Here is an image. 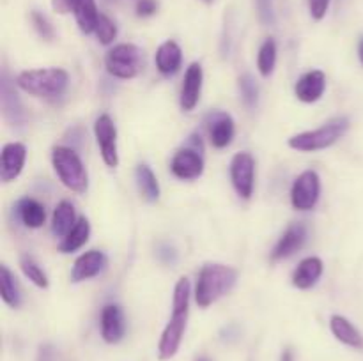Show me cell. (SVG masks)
<instances>
[{
	"mask_svg": "<svg viewBox=\"0 0 363 361\" xmlns=\"http://www.w3.org/2000/svg\"><path fill=\"white\" fill-rule=\"evenodd\" d=\"M188 306H190V280L183 276L174 287L172 317H170L169 324L163 329L162 338H160L158 343V356L162 361L170 360L179 350L184 329H186Z\"/></svg>",
	"mask_w": 363,
	"mask_h": 361,
	"instance_id": "cell-1",
	"label": "cell"
},
{
	"mask_svg": "<svg viewBox=\"0 0 363 361\" xmlns=\"http://www.w3.org/2000/svg\"><path fill=\"white\" fill-rule=\"evenodd\" d=\"M238 280V271L225 264H206L199 273L195 285V301L201 308L211 306L215 301L225 296Z\"/></svg>",
	"mask_w": 363,
	"mask_h": 361,
	"instance_id": "cell-2",
	"label": "cell"
},
{
	"mask_svg": "<svg viewBox=\"0 0 363 361\" xmlns=\"http://www.w3.org/2000/svg\"><path fill=\"white\" fill-rule=\"evenodd\" d=\"M16 85L21 91L35 98L57 99L66 92L69 85V74L62 67H45V69L23 71L16 76Z\"/></svg>",
	"mask_w": 363,
	"mask_h": 361,
	"instance_id": "cell-3",
	"label": "cell"
},
{
	"mask_svg": "<svg viewBox=\"0 0 363 361\" xmlns=\"http://www.w3.org/2000/svg\"><path fill=\"white\" fill-rule=\"evenodd\" d=\"M52 165L57 177L67 190L74 193H85L89 186L87 168L82 163L77 151L64 145H57L52 151Z\"/></svg>",
	"mask_w": 363,
	"mask_h": 361,
	"instance_id": "cell-4",
	"label": "cell"
},
{
	"mask_svg": "<svg viewBox=\"0 0 363 361\" xmlns=\"http://www.w3.org/2000/svg\"><path fill=\"white\" fill-rule=\"evenodd\" d=\"M347 130H350V120L346 117H337V119L323 124L318 130L294 134L293 138H289V147L300 152L323 151V149L332 147L335 142H339Z\"/></svg>",
	"mask_w": 363,
	"mask_h": 361,
	"instance_id": "cell-5",
	"label": "cell"
},
{
	"mask_svg": "<svg viewBox=\"0 0 363 361\" xmlns=\"http://www.w3.org/2000/svg\"><path fill=\"white\" fill-rule=\"evenodd\" d=\"M105 66L112 76L121 78V80H131L140 73L144 66V57L142 50L131 42H123L117 45L106 53Z\"/></svg>",
	"mask_w": 363,
	"mask_h": 361,
	"instance_id": "cell-6",
	"label": "cell"
},
{
	"mask_svg": "<svg viewBox=\"0 0 363 361\" xmlns=\"http://www.w3.org/2000/svg\"><path fill=\"white\" fill-rule=\"evenodd\" d=\"M321 195V179L314 170H305L296 177L291 188V204L298 211H311Z\"/></svg>",
	"mask_w": 363,
	"mask_h": 361,
	"instance_id": "cell-7",
	"label": "cell"
},
{
	"mask_svg": "<svg viewBox=\"0 0 363 361\" xmlns=\"http://www.w3.org/2000/svg\"><path fill=\"white\" fill-rule=\"evenodd\" d=\"M230 180L241 198L248 200L254 195L255 159L250 152H238L230 161Z\"/></svg>",
	"mask_w": 363,
	"mask_h": 361,
	"instance_id": "cell-8",
	"label": "cell"
},
{
	"mask_svg": "<svg viewBox=\"0 0 363 361\" xmlns=\"http://www.w3.org/2000/svg\"><path fill=\"white\" fill-rule=\"evenodd\" d=\"M94 134L99 151H101L103 161L110 168H116L119 165V152H117V130L112 117L106 115V113L99 115L94 122Z\"/></svg>",
	"mask_w": 363,
	"mask_h": 361,
	"instance_id": "cell-9",
	"label": "cell"
},
{
	"mask_svg": "<svg viewBox=\"0 0 363 361\" xmlns=\"http://www.w3.org/2000/svg\"><path fill=\"white\" fill-rule=\"evenodd\" d=\"M170 170L177 179L183 180H194L199 179L204 172V159H202L201 152L197 149L184 147L174 154L172 163H170Z\"/></svg>",
	"mask_w": 363,
	"mask_h": 361,
	"instance_id": "cell-10",
	"label": "cell"
},
{
	"mask_svg": "<svg viewBox=\"0 0 363 361\" xmlns=\"http://www.w3.org/2000/svg\"><path fill=\"white\" fill-rule=\"evenodd\" d=\"M27 159V147L20 142H11L2 147L0 152V179L11 183L21 173Z\"/></svg>",
	"mask_w": 363,
	"mask_h": 361,
	"instance_id": "cell-11",
	"label": "cell"
},
{
	"mask_svg": "<svg viewBox=\"0 0 363 361\" xmlns=\"http://www.w3.org/2000/svg\"><path fill=\"white\" fill-rule=\"evenodd\" d=\"M106 264H108V258H106V255L103 251H85L84 255H80L74 260L73 269H71V282L80 283L85 282V280L94 278V276H98L106 268Z\"/></svg>",
	"mask_w": 363,
	"mask_h": 361,
	"instance_id": "cell-12",
	"label": "cell"
},
{
	"mask_svg": "<svg viewBox=\"0 0 363 361\" xmlns=\"http://www.w3.org/2000/svg\"><path fill=\"white\" fill-rule=\"evenodd\" d=\"M202 80H204V73H202L201 64H190V67L184 73L183 87H181V108L184 112H191L199 105L202 92Z\"/></svg>",
	"mask_w": 363,
	"mask_h": 361,
	"instance_id": "cell-13",
	"label": "cell"
},
{
	"mask_svg": "<svg viewBox=\"0 0 363 361\" xmlns=\"http://www.w3.org/2000/svg\"><path fill=\"white\" fill-rule=\"evenodd\" d=\"M126 335V319L123 308L106 304L101 311V336L106 343H117Z\"/></svg>",
	"mask_w": 363,
	"mask_h": 361,
	"instance_id": "cell-14",
	"label": "cell"
},
{
	"mask_svg": "<svg viewBox=\"0 0 363 361\" xmlns=\"http://www.w3.org/2000/svg\"><path fill=\"white\" fill-rule=\"evenodd\" d=\"M307 241V229L303 223H293L286 229V232L280 236L279 243L275 244L272 251V260H282L296 253Z\"/></svg>",
	"mask_w": 363,
	"mask_h": 361,
	"instance_id": "cell-15",
	"label": "cell"
},
{
	"mask_svg": "<svg viewBox=\"0 0 363 361\" xmlns=\"http://www.w3.org/2000/svg\"><path fill=\"white\" fill-rule=\"evenodd\" d=\"M208 130L213 147L223 149L233 142L236 127H234V120L229 113L213 112L208 115Z\"/></svg>",
	"mask_w": 363,
	"mask_h": 361,
	"instance_id": "cell-16",
	"label": "cell"
},
{
	"mask_svg": "<svg viewBox=\"0 0 363 361\" xmlns=\"http://www.w3.org/2000/svg\"><path fill=\"white\" fill-rule=\"evenodd\" d=\"M326 88V76L321 69L305 73L294 85V94L303 103H315L323 98Z\"/></svg>",
	"mask_w": 363,
	"mask_h": 361,
	"instance_id": "cell-17",
	"label": "cell"
},
{
	"mask_svg": "<svg viewBox=\"0 0 363 361\" xmlns=\"http://www.w3.org/2000/svg\"><path fill=\"white\" fill-rule=\"evenodd\" d=\"M323 275V260L319 257H307L298 264L293 273V285L296 289L307 290L318 283Z\"/></svg>",
	"mask_w": 363,
	"mask_h": 361,
	"instance_id": "cell-18",
	"label": "cell"
},
{
	"mask_svg": "<svg viewBox=\"0 0 363 361\" xmlns=\"http://www.w3.org/2000/svg\"><path fill=\"white\" fill-rule=\"evenodd\" d=\"M156 67L162 74H176L179 71L181 62H183V52H181V46L176 41H165L163 45H160V48L156 50Z\"/></svg>",
	"mask_w": 363,
	"mask_h": 361,
	"instance_id": "cell-19",
	"label": "cell"
},
{
	"mask_svg": "<svg viewBox=\"0 0 363 361\" xmlns=\"http://www.w3.org/2000/svg\"><path fill=\"white\" fill-rule=\"evenodd\" d=\"M330 329H332L333 336L339 342L354 347V349H362L363 347V335L358 331L357 326L351 324V321H347L342 315H332V319H330Z\"/></svg>",
	"mask_w": 363,
	"mask_h": 361,
	"instance_id": "cell-20",
	"label": "cell"
},
{
	"mask_svg": "<svg viewBox=\"0 0 363 361\" xmlns=\"http://www.w3.org/2000/svg\"><path fill=\"white\" fill-rule=\"evenodd\" d=\"M74 20H77L78 28H80L84 34H92L98 27L99 14L98 7H96L94 0H74L73 2V11Z\"/></svg>",
	"mask_w": 363,
	"mask_h": 361,
	"instance_id": "cell-21",
	"label": "cell"
},
{
	"mask_svg": "<svg viewBox=\"0 0 363 361\" xmlns=\"http://www.w3.org/2000/svg\"><path fill=\"white\" fill-rule=\"evenodd\" d=\"M77 222L78 219L77 212H74V205L67 200L59 202L52 216V232L57 237H66Z\"/></svg>",
	"mask_w": 363,
	"mask_h": 361,
	"instance_id": "cell-22",
	"label": "cell"
},
{
	"mask_svg": "<svg viewBox=\"0 0 363 361\" xmlns=\"http://www.w3.org/2000/svg\"><path fill=\"white\" fill-rule=\"evenodd\" d=\"M18 216L21 223L28 229H39L46 222V211L43 204H39L34 198H21L16 205Z\"/></svg>",
	"mask_w": 363,
	"mask_h": 361,
	"instance_id": "cell-23",
	"label": "cell"
},
{
	"mask_svg": "<svg viewBox=\"0 0 363 361\" xmlns=\"http://www.w3.org/2000/svg\"><path fill=\"white\" fill-rule=\"evenodd\" d=\"M89 236H91V223H89V219L78 218V222L74 223L69 234L66 237H62V241L59 244V250L62 253H73V251H77L78 248H82L87 243Z\"/></svg>",
	"mask_w": 363,
	"mask_h": 361,
	"instance_id": "cell-24",
	"label": "cell"
},
{
	"mask_svg": "<svg viewBox=\"0 0 363 361\" xmlns=\"http://www.w3.org/2000/svg\"><path fill=\"white\" fill-rule=\"evenodd\" d=\"M135 179H137L138 191L147 202H156L160 198V184L155 172L149 168V165H138L135 170Z\"/></svg>",
	"mask_w": 363,
	"mask_h": 361,
	"instance_id": "cell-25",
	"label": "cell"
},
{
	"mask_svg": "<svg viewBox=\"0 0 363 361\" xmlns=\"http://www.w3.org/2000/svg\"><path fill=\"white\" fill-rule=\"evenodd\" d=\"M0 294L7 306L18 308L21 304V290L16 278L7 265L0 268Z\"/></svg>",
	"mask_w": 363,
	"mask_h": 361,
	"instance_id": "cell-26",
	"label": "cell"
},
{
	"mask_svg": "<svg viewBox=\"0 0 363 361\" xmlns=\"http://www.w3.org/2000/svg\"><path fill=\"white\" fill-rule=\"evenodd\" d=\"M2 108L6 119H9L11 122L20 124L23 120V106H21L20 99H18L16 92L11 91L9 81L4 76L2 81Z\"/></svg>",
	"mask_w": 363,
	"mask_h": 361,
	"instance_id": "cell-27",
	"label": "cell"
},
{
	"mask_svg": "<svg viewBox=\"0 0 363 361\" xmlns=\"http://www.w3.org/2000/svg\"><path fill=\"white\" fill-rule=\"evenodd\" d=\"M277 64V42L275 39H266L262 42V46L259 48V55H257V67L259 73L262 74L264 78H268L269 74L273 73Z\"/></svg>",
	"mask_w": 363,
	"mask_h": 361,
	"instance_id": "cell-28",
	"label": "cell"
},
{
	"mask_svg": "<svg viewBox=\"0 0 363 361\" xmlns=\"http://www.w3.org/2000/svg\"><path fill=\"white\" fill-rule=\"evenodd\" d=\"M20 268L21 271H23V275L27 276L34 285H38L39 289H46V287H48V276H46V273L43 271L41 265H39L30 255H21Z\"/></svg>",
	"mask_w": 363,
	"mask_h": 361,
	"instance_id": "cell-29",
	"label": "cell"
},
{
	"mask_svg": "<svg viewBox=\"0 0 363 361\" xmlns=\"http://www.w3.org/2000/svg\"><path fill=\"white\" fill-rule=\"evenodd\" d=\"M240 92H241V99H243V103L248 106V108H254V106L257 105L259 85L252 74L247 73L243 74V76H240Z\"/></svg>",
	"mask_w": 363,
	"mask_h": 361,
	"instance_id": "cell-30",
	"label": "cell"
},
{
	"mask_svg": "<svg viewBox=\"0 0 363 361\" xmlns=\"http://www.w3.org/2000/svg\"><path fill=\"white\" fill-rule=\"evenodd\" d=\"M96 38L101 45H110L117 35V27L106 14H99L98 27H96Z\"/></svg>",
	"mask_w": 363,
	"mask_h": 361,
	"instance_id": "cell-31",
	"label": "cell"
},
{
	"mask_svg": "<svg viewBox=\"0 0 363 361\" xmlns=\"http://www.w3.org/2000/svg\"><path fill=\"white\" fill-rule=\"evenodd\" d=\"M30 20H32V25H34V28L38 30V34L41 35L43 39H46V41L53 39V35H55V30H53L52 21H50L48 18L45 16V14L39 13V11H32Z\"/></svg>",
	"mask_w": 363,
	"mask_h": 361,
	"instance_id": "cell-32",
	"label": "cell"
},
{
	"mask_svg": "<svg viewBox=\"0 0 363 361\" xmlns=\"http://www.w3.org/2000/svg\"><path fill=\"white\" fill-rule=\"evenodd\" d=\"M255 6H257V14L261 23H275V0H255Z\"/></svg>",
	"mask_w": 363,
	"mask_h": 361,
	"instance_id": "cell-33",
	"label": "cell"
},
{
	"mask_svg": "<svg viewBox=\"0 0 363 361\" xmlns=\"http://www.w3.org/2000/svg\"><path fill=\"white\" fill-rule=\"evenodd\" d=\"M332 0H308V11H311V16L314 20H323L328 13V7Z\"/></svg>",
	"mask_w": 363,
	"mask_h": 361,
	"instance_id": "cell-34",
	"label": "cell"
},
{
	"mask_svg": "<svg viewBox=\"0 0 363 361\" xmlns=\"http://www.w3.org/2000/svg\"><path fill=\"white\" fill-rule=\"evenodd\" d=\"M156 11H158V2H156V0H138L137 14L140 18L152 16Z\"/></svg>",
	"mask_w": 363,
	"mask_h": 361,
	"instance_id": "cell-35",
	"label": "cell"
},
{
	"mask_svg": "<svg viewBox=\"0 0 363 361\" xmlns=\"http://www.w3.org/2000/svg\"><path fill=\"white\" fill-rule=\"evenodd\" d=\"M73 2L74 0H52V7L55 13L66 14L73 11Z\"/></svg>",
	"mask_w": 363,
	"mask_h": 361,
	"instance_id": "cell-36",
	"label": "cell"
},
{
	"mask_svg": "<svg viewBox=\"0 0 363 361\" xmlns=\"http://www.w3.org/2000/svg\"><path fill=\"white\" fill-rule=\"evenodd\" d=\"M38 361H55V350L52 345H43L39 349Z\"/></svg>",
	"mask_w": 363,
	"mask_h": 361,
	"instance_id": "cell-37",
	"label": "cell"
},
{
	"mask_svg": "<svg viewBox=\"0 0 363 361\" xmlns=\"http://www.w3.org/2000/svg\"><path fill=\"white\" fill-rule=\"evenodd\" d=\"M280 361H294V354L291 349H286L282 353V356H280Z\"/></svg>",
	"mask_w": 363,
	"mask_h": 361,
	"instance_id": "cell-38",
	"label": "cell"
},
{
	"mask_svg": "<svg viewBox=\"0 0 363 361\" xmlns=\"http://www.w3.org/2000/svg\"><path fill=\"white\" fill-rule=\"evenodd\" d=\"M358 53H360V60L363 64V38L360 39V45H358Z\"/></svg>",
	"mask_w": 363,
	"mask_h": 361,
	"instance_id": "cell-39",
	"label": "cell"
},
{
	"mask_svg": "<svg viewBox=\"0 0 363 361\" xmlns=\"http://www.w3.org/2000/svg\"><path fill=\"white\" fill-rule=\"evenodd\" d=\"M195 361H211V360H209L208 356H199L197 360H195Z\"/></svg>",
	"mask_w": 363,
	"mask_h": 361,
	"instance_id": "cell-40",
	"label": "cell"
},
{
	"mask_svg": "<svg viewBox=\"0 0 363 361\" xmlns=\"http://www.w3.org/2000/svg\"><path fill=\"white\" fill-rule=\"evenodd\" d=\"M204 2H213V0H204Z\"/></svg>",
	"mask_w": 363,
	"mask_h": 361,
	"instance_id": "cell-41",
	"label": "cell"
}]
</instances>
